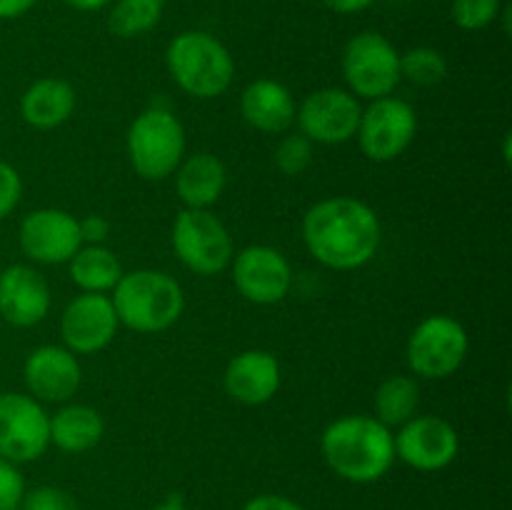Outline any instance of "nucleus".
Masks as SVG:
<instances>
[{
  "instance_id": "1",
  "label": "nucleus",
  "mask_w": 512,
  "mask_h": 510,
  "mask_svg": "<svg viewBox=\"0 0 512 510\" xmlns=\"http://www.w3.org/2000/svg\"><path fill=\"white\" fill-rule=\"evenodd\" d=\"M383 240L378 213L350 195L318 200L303 218V243L330 270H358L375 258Z\"/></svg>"
},
{
  "instance_id": "2",
  "label": "nucleus",
  "mask_w": 512,
  "mask_h": 510,
  "mask_svg": "<svg viewBox=\"0 0 512 510\" xmlns=\"http://www.w3.org/2000/svg\"><path fill=\"white\" fill-rule=\"evenodd\" d=\"M320 453L338 478L375 483L395 463L393 430L373 415H343L323 430Z\"/></svg>"
},
{
  "instance_id": "3",
  "label": "nucleus",
  "mask_w": 512,
  "mask_h": 510,
  "mask_svg": "<svg viewBox=\"0 0 512 510\" xmlns=\"http://www.w3.org/2000/svg\"><path fill=\"white\" fill-rule=\"evenodd\" d=\"M110 300L120 325L143 335L163 333L178 323L185 310V293L178 280L153 268L123 273Z\"/></svg>"
},
{
  "instance_id": "4",
  "label": "nucleus",
  "mask_w": 512,
  "mask_h": 510,
  "mask_svg": "<svg viewBox=\"0 0 512 510\" xmlns=\"http://www.w3.org/2000/svg\"><path fill=\"white\" fill-rule=\"evenodd\" d=\"M165 65L175 85L198 100L218 98L233 85V55L215 35L203 30L175 35L165 53Z\"/></svg>"
},
{
  "instance_id": "5",
  "label": "nucleus",
  "mask_w": 512,
  "mask_h": 510,
  "mask_svg": "<svg viewBox=\"0 0 512 510\" xmlns=\"http://www.w3.org/2000/svg\"><path fill=\"white\" fill-rule=\"evenodd\" d=\"M125 148L135 173L150 183H160L185 158V128L173 110L153 105L133 120Z\"/></svg>"
},
{
  "instance_id": "6",
  "label": "nucleus",
  "mask_w": 512,
  "mask_h": 510,
  "mask_svg": "<svg viewBox=\"0 0 512 510\" xmlns=\"http://www.w3.org/2000/svg\"><path fill=\"white\" fill-rule=\"evenodd\" d=\"M170 243L180 263L203 278L223 273L235 255L228 228L210 210H180L175 215Z\"/></svg>"
},
{
  "instance_id": "7",
  "label": "nucleus",
  "mask_w": 512,
  "mask_h": 510,
  "mask_svg": "<svg viewBox=\"0 0 512 510\" xmlns=\"http://www.w3.org/2000/svg\"><path fill=\"white\" fill-rule=\"evenodd\" d=\"M343 78L355 98L378 100L400 85V53L385 35L365 30L343 50Z\"/></svg>"
},
{
  "instance_id": "8",
  "label": "nucleus",
  "mask_w": 512,
  "mask_h": 510,
  "mask_svg": "<svg viewBox=\"0 0 512 510\" xmlns=\"http://www.w3.org/2000/svg\"><path fill=\"white\" fill-rule=\"evenodd\" d=\"M470 338L463 323L450 315H428L408 338V365L418 378L445 380L460 370Z\"/></svg>"
},
{
  "instance_id": "9",
  "label": "nucleus",
  "mask_w": 512,
  "mask_h": 510,
  "mask_svg": "<svg viewBox=\"0 0 512 510\" xmlns=\"http://www.w3.org/2000/svg\"><path fill=\"white\" fill-rule=\"evenodd\" d=\"M415 133H418V115L413 105L388 95V98L370 100L368 108H363L355 138L365 158L373 163H390L413 145Z\"/></svg>"
},
{
  "instance_id": "10",
  "label": "nucleus",
  "mask_w": 512,
  "mask_h": 510,
  "mask_svg": "<svg viewBox=\"0 0 512 510\" xmlns=\"http://www.w3.org/2000/svg\"><path fill=\"white\" fill-rule=\"evenodd\" d=\"M50 445V415L28 393H0V458L33 463Z\"/></svg>"
},
{
  "instance_id": "11",
  "label": "nucleus",
  "mask_w": 512,
  "mask_h": 510,
  "mask_svg": "<svg viewBox=\"0 0 512 510\" xmlns=\"http://www.w3.org/2000/svg\"><path fill=\"white\" fill-rule=\"evenodd\" d=\"M363 105L350 90L320 88L298 105L295 123L310 143L340 145L355 138Z\"/></svg>"
},
{
  "instance_id": "12",
  "label": "nucleus",
  "mask_w": 512,
  "mask_h": 510,
  "mask_svg": "<svg viewBox=\"0 0 512 510\" xmlns=\"http://www.w3.org/2000/svg\"><path fill=\"white\" fill-rule=\"evenodd\" d=\"M393 440L395 458L420 473L448 468L460 453L458 430L440 415H413L408 423L400 425Z\"/></svg>"
},
{
  "instance_id": "13",
  "label": "nucleus",
  "mask_w": 512,
  "mask_h": 510,
  "mask_svg": "<svg viewBox=\"0 0 512 510\" xmlns=\"http://www.w3.org/2000/svg\"><path fill=\"white\" fill-rule=\"evenodd\" d=\"M233 283L248 303L275 305L293 288V268L278 248L248 245L233 255Z\"/></svg>"
},
{
  "instance_id": "14",
  "label": "nucleus",
  "mask_w": 512,
  "mask_h": 510,
  "mask_svg": "<svg viewBox=\"0 0 512 510\" xmlns=\"http://www.w3.org/2000/svg\"><path fill=\"white\" fill-rule=\"evenodd\" d=\"M20 250L40 265L68 263L83 245L75 215L60 208H38L23 218L18 228Z\"/></svg>"
},
{
  "instance_id": "15",
  "label": "nucleus",
  "mask_w": 512,
  "mask_h": 510,
  "mask_svg": "<svg viewBox=\"0 0 512 510\" xmlns=\"http://www.w3.org/2000/svg\"><path fill=\"white\" fill-rule=\"evenodd\" d=\"M120 320L105 293H80L60 315V338L75 355H93L113 343Z\"/></svg>"
},
{
  "instance_id": "16",
  "label": "nucleus",
  "mask_w": 512,
  "mask_h": 510,
  "mask_svg": "<svg viewBox=\"0 0 512 510\" xmlns=\"http://www.w3.org/2000/svg\"><path fill=\"white\" fill-rule=\"evenodd\" d=\"M23 380L40 403H68L83 383V368L65 345H40L25 358Z\"/></svg>"
},
{
  "instance_id": "17",
  "label": "nucleus",
  "mask_w": 512,
  "mask_h": 510,
  "mask_svg": "<svg viewBox=\"0 0 512 510\" xmlns=\"http://www.w3.org/2000/svg\"><path fill=\"white\" fill-rule=\"evenodd\" d=\"M50 313V285L33 265L0 270V318L13 328H33Z\"/></svg>"
},
{
  "instance_id": "18",
  "label": "nucleus",
  "mask_w": 512,
  "mask_h": 510,
  "mask_svg": "<svg viewBox=\"0 0 512 510\" xmlns=\"http://www.w3.org/2000/svg\"><path fill=\"white\" fill-rule=\"evenodd\" d=\"M280 363L268 350H243L228 363L223 375L225 393L240 405H265L280 390Z\"/></svg>"
},
{
  "instance_id": "19",
  "label": "nucleus",
  "mask_w": 512,
  "mask_h": 510,
  "mask_svg": "<svg viewBox=\"0 0 512 510\" xmlns=\"http://www.w3.org/2000/svg\"><path fill=\"white\" fill-rule=\"evenodd\" d=\"M240 113L245 123L260 133H288L295 123L298 105L283 83L260 78L240 95Z\"/></svg>"
},
{
  "instance_id": "20",
  "label": "nucleus",
  "mask_w": 512,
  "mask_h": 510,
  "mask_svg": "<svg viewBox=\"0 0 512 510\" xmlns=\"http://www.w3.org/2000/svg\"><path fill=\"white\" fill-rule=\"evenodd\" d=\"M175 190L185 208L210 210L228 185L225 163L213 153H193L175 170Z\"/></svg>"
},
{
  "instance_id": "21",
  "label": "nucleus",
  "mask_w": 512,
  "mask_h": 510,
  "mask_svg": "<svg viewBox=\"0 0 512 510\" xmlns=\"http://www.w3.org/2000/svg\"><path fill=\"white\" fill-rule=\"evenodd\" d=\"M75 110L73 85L60 78H40L20 98V115L35 130L63 125Z\"/></svg>"
},
{
  "instance_id": "22",
  "label": "nucleus",
  "mask_w": 512,
  "mask_h": 510,
  "mask_svg": "<svg viewBox=\"0 0 512 510\" xmlns=\"http://www.w3.org/2000/svg\"><path fill=\"white\" fill-rule=\"evenodd\" d=\"M103 433V415L90 405L70 403L50 415V445L63 453H88L100 443Z\"/></svg>"
},
{
  "instance_id": "23",
  "label": "nucleus",
  "mask_w": 512,
  "mask_h": 510,
  "mask_svg": "<svg viewBox=\"0 0 512 510\" xmlns=\"http://www.w3.org/2000/svg\"><path fill=\"white\" fill-rule=\"evenodd\" d=\"M68 265L80 293H110L125 273L118 255L105 245H80Z\"/></svg>"
},
{
  "instance_id": "24",
  "label": "nucleus",
  "mask_w": 512,
  "mask_h": 510,
  "mask_svg": "<svg viewBox=\"0 0 512 510\" xmlns=\"http://www.w3.org/2000/svg\"><path fill=\"white\" fill-rule=\"evenodd\" d=\"M420 405V385L410 375H390L378 385L373 395L375 420L385 428H400L408 423L413 415H418Z\"/></svg>"
},
{
  "instance_id": "25",
  "label": "nucleus",
  "mask_w": 512,
  "mask_h": 510,
  "mask_svg": "<svg viewBox=\"0 0 512 510\" xmlns=\"http://www.w3.org/2000/svg\"><path fill=\"white\" fill-rule=\"evenodd\" d=\"M163 18V0H118L110 10L108 28L118 38H138Z\"/></svg>"
},
{
  "instance_id": "26",
  "label": "nucleus",
  "mask_w": 512,
  "mask_h": 510,
  "mask_svg": "<svg viewBox=\"0 0 512 510\" xmlns=\"http://www.w3.org/2000/svg\"><path fill=\"white\" fill-rule=\"evenodd\" d=\"M445 75H448V60L440 50L420 45L400 55V78L408 83L430 88V85L443 83Z\"/></svg>"
},
{
  "instance_id": "27",
  "label": "nucleus",
  "mask_w": 512,
  "mask_h": 510,
  "mask_svg": "<svg viewBox=\"0 0 512 510\" xmlns=\"http://www.w3.org/2000/svg\"><path fill=\"white\" fill-rule=\"evenodd\" d=\"M275 168L288 178H298L313 163V143L303 133H288L273 153Z\"/></svg>"
},
{
  "instance_id": "28",
  "label": "nucleus",
  "mask_w": 512,
  "mask_h": 510,
  "mask_svg": "<svg viewBox=\"0 0 512 510\" xmlns=\"http://www.w3.org/2000/svg\"><path fill=\"white\" fill-rule=\"evenodd\" d=\"M503 0H453V20L463 30H483L495 23Z\"/></svg>"
},
{
  "instance_id": "29",
  "label": "nucleus",
  "mask_w": 512,
  "mask_h": 510,
  "mask_svg": "<svg viewBox=\"0 0 512 510\" xmlns=\"http://www.w3.org/2000/svg\"><path fill=\"white\" fill-rule=\"evenodd\" d=\"M20 508L23 510H78V503H75V498L68 493V490L55 488V485H40V488H33L30 493L25 490Z\"/></svg>"
},
{
  "instance_id": "30",
  "label": "nucleus",
  "mask_w": 512,
  "mask_h": 510,
  "mask_svg": "<svg viewBox=\"0 0 512 510\" xmlns=\"http://www.w3.org/2000/svg\"><path fill=\"white\" fill-rule=\"evenodd\" d=\"M25 495V480L18 465L0 458V510H18Z\"/></svg>"
},
{
  "instance_id": "31",
  "label": "nucleus",
  "mask_w": 512,
  "mask_h": 510,
  "mask_svg": "<svg viewBox=\"0 0 512 510\" xmlns=\"http://www.w3.org/2000/svg\"><path fill=\"white\" fill-rule=\"evenodd\" d=\"M20 198H23V178L13 165L0 160V220L13 215Z\"/></svg>"
},
{
  "instance_id": "32",
  "label": "nucleus",
  "mask_w": 512,
  "mask_h": 510,
  "mask_svg": "<svg viewBox=\"0 0 512 510\" xmlns=\"http://www.w3.org/2000/svg\"><path fill=\"white\" fill-rule=\"evenodd\" d=\"M78 225L83 245H103V240L110 235V223L103 215H88V218L78 220Z\"/></svg>"
},
{
  "instance_id": "33",
  "label": "nucleus",
  "mask_w": 512,
  "mask_h": 510,
  "mask_svg": "<svg viewBox=\"0 0 512 510\" xmlns=\"http://www.w3.org/2000/svg\"><path fill=\"white\" fill-rule=\"evenodd\" d=\"M243 510H305L303 505L295 503V500L285 498V495H273V493H265V495H255L253 500L243 505Z\"/></svg>"
},
{
  "instance_id": "34",
  "label": "nucleus",
  "mask_w": 512,
  "mask_h": 510,
  "mask_svg": "<svg viewBox=\"0 0 512 510\" xmlns=\"http://www.w3.org/2000/svg\"><path fill=\"white\" fill-rule=\"evenodd\" d=\"M38 0H0V20H15L28 13Z\"/></svg>"
},
{
  "instance_id": "35",
  "label": "nucleus",
  "mask_w": 512,
  "mask_h": 510,
  "mask_svg": "<svg viewBox=\"0 0 512 510\" xmlns=\"http://www.w3.org/2000/svg\"><path fill=\"white\" fill-rule=\"evenodd\" d=\"M323 3L328 5L330 10H335V13L353 15V13H360V10L370 8L375 0H323Z\"/></svg>"
},
{
  "instance_id": "36",
  "label": "nucleus",
  "mask_w": 512,
  "mask_h": 510,
  "mask_svg": "<svg viewBox=\"0 0 512 510\" xmlns=\"http://www.w3.org/2000/svg\"><path fill=\"white\" fill-rule=\"evenodd\" d=\"M65 3L75 10H100L103 5H108L110 0H65Z\"/></svg>"
},
{
  "instance_id": "37",
  "label": "nucleus",
  "mask_w": 512,
  "mask_h": 510,
  "mask_svg": "<svg viewBox=\"0 0 512 510\" xmlns=\"http://www.w3.org/2000/svg\"><path fill=\"white\" fill-rule=\"evenodd\" d=\"M153 510H188V508H185V503H183V498H180V495H170L168 500H163V503H160L158 508H153Z\"/></svg>"
}]
</instances>
